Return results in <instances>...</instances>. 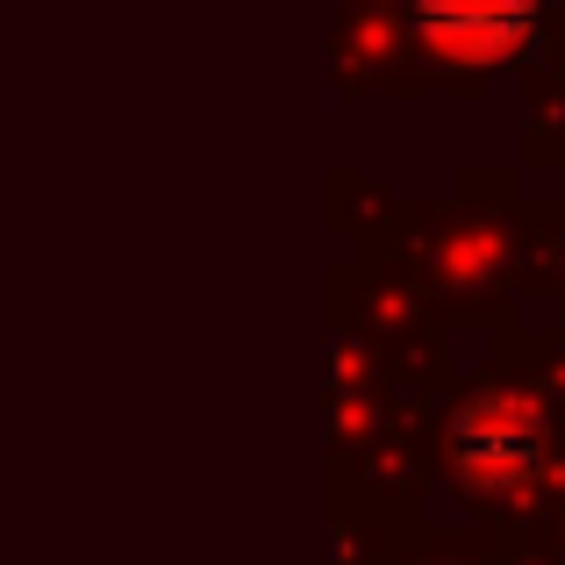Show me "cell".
<instances>
[{
    "instance_id": "cell-2",
    "label": "cell",
    "mask_w": 565,
    "mask_h": 565,
    "mask_svg": "<svg viewBox=\"0 0 565 565\" xmlns=\"http://www.w3.org/2000/svg\"><path fill=\"white\" fill-rule=\"evenodd\" d=\"M415 36L444 65H509L537 36V0H415Z\"/></svg>"
},
{
    "instance_id": "cell-1",
    "label": "cell",
    "mask_w": 565,
    "mask_h": 565,
    "mask_svg": "<svg viewBox=\"0 0 565 565\" xmlns=\"http://www.w3.org/2000/svg\"><path fill=\"white\" fill-rule=\"evenodd\" d=\"M544 458V423L523 394H480L451 423V472L472 494H509L537 472Z\"/></svg>"
}]
</instances>
